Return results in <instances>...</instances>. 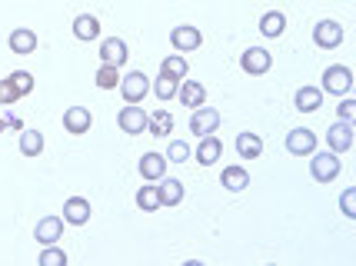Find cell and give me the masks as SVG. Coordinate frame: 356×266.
Returning a JSON list of instances; mask_svg holds the SVG:
<instances>
[{
	"label": "cell",
	"instance_id": "cell-1",
	"mask_svg": "<svg viewBox=\"0 0 356 266\" xmlns=\"http://www.w3.org/2000/svg\"><path fill=\"white\" fill-rule=\"evenodd\" d=\"M340 170H343V163L333 150H323V153L313 150L310 153V173H313L316 183H333V180L340 176Z\"/></svg>",
	"mask_w": 356,
	"mask_h": 266
},
{
	"label": "cell",
	"instance_id": "cell-2",
	"mask_svg": "<svg viewBox=\"0 0 356 266\" xmlns=\"http://www.w3.org/2000/svg\"><path fill=\"white\" fill-rule=\"evenodd\" d=\"M323 90H326V94L346 97L350 90H353V70H350V67H343V63H337V67H326V70H323Z\"/></svg>",
	"mask_w": 356,
	"mask_h": 266
},
{
	"label": "cell",
	"instance_id": "cell-3",
	"mask_svg": "<svg viewBox=\"0 0 356 266\" xmlns=\"http://www.w3.org/2000/svg\"><path fill=\"white\" fill-rule=\"evenodd\" d=\"M147 90H150V80H147L143 70H134V74L120 77V94H124L127 103H140L147 97Z\"/></svg>",
	"mask_w": 356,
	"mask_h": 266
},
{
	"label": "cell",
	"instance_id": "cell-4",
	"mask_svg": "<svg viewBox=\"0 0 356 266\" xmlns=\"http://www.w3.org/2000/svg\"><path fill=\"white\" fill-rule=\"evenodd\" d=\"M220 126V110L213 107H197L190 113V133H197V137H207V133H217Z\"/></svg>",
	"mask_w": 356,
	"mask_h": 266
},
{
	"label": "cell",
	"instance_id": "cell-5",
	"mask_svg": "<svg viewBox=\"0 0 356 266\" xmlns=\"http://www.w3.org/2000/svg\"><path fill=\"white\" fill-rule=\"evenodd\" d=\"M313 40H316V47L337 50L343 44V27L337 20H320V24L313 27Z\"/></svg>",
	"mask_w": 356,
	"mask_h": 266
},
{
	"label": "cell",
	"instance_id": "cell-6",
	"mask_svg": "<svg viewBox=\"0 0 356 266\" xmlns=\"http://www.w3.org/2000/svg\"><path fill=\"white\" fill-rule=\"evenodd\" d=\"M286 150H290L293 157H310L313 150H316V133L307 130V126L290 130V133H286Z\"/></svg>",
	"mask_w": 356,
	"mask_h": 266
},
{
	"label": "cell",
	"instance_id": "cell-7",
	"mask_svg": "<svg viewBox=\"0 0 356 266\" xmlns=\"http://www.w3.org/2000/svg\"><path fill=\"white\" fill-rule=\"evenodd\" d=\"M326 147H330L333 153H346V150L353 147V124H350V120H340V124L330 126V133H326Z\"/></svg>",
	"mask_w": 356,
	"mask_h": 266
},
{
	"label": "cell",
	"instance_id": "cell-8",
	"mask_svg": "<svg viewBox=\"0 0 356 266\" xmlns=\"http://www.w3.org/2000/svg\"><path fill=\"white\" fill-rule=\"evenodd\" d=\"M240 67H243L247 74H253V77H260V74H266V70L273 67V57H270L264 47H250V50H243Z\"/></svg>",
	"mask_w": 356,
	"mask_h": 266
},
{
	"label": "cell",
	"instance_id": "cell-9",
	"mask_svg": "<svg viewBox=\"0 0 356 266\" xmlns=\"http://www.w3.org/2000/svg\"><path fill=\"white\" fill-rule=\"evenodd\" d=\"M147 113H143V107H137V103H130V107H124L120 113H117V124H120V130L124 133H143L147 130Z\"/></svg>",
	"mask_w": 356,
	"mask_h": 266
},
{
	"label": "cell",
	"instance_id": "cell-10",
	"mask_svg": "<svg viewBox=\"0 0 356 266\" xmlns=\"http://www.w3.org/2000/svg\"><path fill=\"white\" fill-rule=\"evenodd\" d=\"M90 124H93V117L87 107H67L63 110V130H67V133L80 137V133L90 130Z\"/></svg>",
	"mask_w": 356,
	"mask_h": 266
},
{
	"label": "cell",
	"instance_id": "cell-11",
	"mask_svg": "<svg viewBox=\"0 0 356 266\" xmlns=\"http://www.w3.org/2000/svg\"><path fill=\"white\" fill-rule=\"evenodd\" d=\"M63 233V219L60 217H44L37 223V230H33V240L40 243V247H54Z\"/></svg>",
	"mask_w": 356,
	"mask_h": 266
},
{
	"label": "cell",
	"instance_id": "cell-12",
	"mask_svg": "<svg viewBox=\"0 0 356 266\" xmlns=\"http://www.w3.org/2000/svg\"><path fill=\"white\" fill-rule=\"evenodd\" d=\"M170 44L177 50H180V53H190V50H197L203 44V33L197 31V27H173V33H170Z\"/></svg>",
	"mask_w": 356,
	"mask_h": 266
},
{
	"label": "cell",
	"instance_id": "cell-13",
	"mask_svg": "<svg viewBox=\"0 0 356 266\" xmlns=\"http://www.w3.org/2000/svg\"><path fill=\"white\" fill-rule=\"evenodd\" d=\"M90 219V200H83V197H70L67 203H63V223H70V226H83Z\"/></svg>",
	"mask_w": 356,
	"mask_h": 266
},
{
	"label": "cell",
	"instance_id": "cell-14",
	"mask_svg": "<svg viewBox=\"0 0 356 266\" xmlns=\"http://www.w3.org/2000/svg\"><path fill=\"white\" fill-rule=\"evenodd\" d=\"M127 44L120 40V37H107L104 44H100V60L104 63H113V67H124L127 63Z\"/></svg>",
	"mask_w": 356,
	"mask_h": 266
},
{
	"label": "cell",
	"instance_id": "cell-15",
	"mask_svg": "<svg viewBox=\"0 0 356 266\" xmlns=\"http://www.w3.org/2000/svg\"><path fill=\"white\" fill-rule=\"evenodd\" d=\"M220 157H223V143H220L213 133H207V137L197 143V160H200L203 167H213Z\"/></svg>",
	"mask_w": 356,
	"mask_h": 266
},
{
	"label": "cell",
	"instance_id": "cell-16",
	"mask_svg": "<svg viewBox=\"0 0 356 266\" xmlns=\"http://www.w3.org/2000/svg\"><path fill=\"white\" fill-rule=\"evenodd\" d=\"M74 37L83 40V44L97 40V37H100V20H97L93 14H80L77 20H74Z\"/></svg>",
	"mask_w": 356,
	"mask_h": 266
},
{
	"label": "cell",
	"instance_id": "cell-17",
	"mask_svg": "<svg viewBox=\"0 0 356 266\" xmlns=\"http://www.w3.org/2000/svg\"><path fill=\"white\" fill-rule=\"evenodd\" d=\"M180 100H184V107H190V110L203 107V103H207V87H203L200 80H184Z\"/></svg>",
	"mask_w": 356,
	"mask_h": 266
},
{
	"label": "cell",
	"instance_id": "cell-18",
	"mask_svg": "<svg viewBox=\"0 0 356 266\" xmlns=\"http://www.w3.org/2000/svg\"><path fill=\"white\" fill-rule=\"evenodd\" d=\"M293 103L300 113H313V110H320V103H323V90H316V87H300L293 97Z\"/></svg>",
	"mask_w": 356,
	"mask_h": 266
},
{
	"label": "cell",
	"instance_id": "cell-19",
	"mask_svg": "<svg viewBox=\"0 0 356 266\" xmlns=\"http://www.w3.org/2000/svg\"><path fill=\"white\" fill-rule=\"evenodd\" d=\"M10 50L20 53V57H24V53H33V50H37V33H33L31 27H17V31L10 33Z\"/></svg>",
	"mask_w": 356,
	"mask_h": 266
},
{
	"label": "cell",
	"instance_id": "cell-20",
	"mask_svg": "<svg viewBox=\"0 0 356 266\" xmlns=\"http://www.w3.org/2000/svg\"><path fill=\"white\" fill-rule=\"evenodd\" d=\"M220 183L230 190V193H240V190L250 187V173L243 167H223V176H220Z\"/></svg>",
	"mask_w": 356,
	"mask_h": 266
},
{
	"label": "cell",
	"instance_id": "cell-21",
	"mask_svg": "<svg viewBox=\"0 0 356 266\" xmlns=\"http://www.w3.org/2000/svg\"><path fill=\"white\" fill-rule=\"evenodd\" d=\"M163 173H167V157L147 153V157L140 160V176H143V180H160Z\"/></svg>",
	"mask_w": 356,
	"mask_h": 266
},
{
	"label": "cell",
	"instance_id": "cell-22",
	"mask_svg": "<svg viewBox=\"0 0 356 266\" xmlns=\"http://www.w3.org/2000/svg\"><path fill=\"white\" fill-rule=\"evenodd\" d=\"M236 153L243 160H257L264 153V140H260L257 133H240V137H236Z\"/></svg>",
	"mask_w": 356,
	"mask_h": 266
},
{
	"label": "cell",
	"instance_id": "cell-23",
	"mask_svg": "<svg viewBox=\"0 0 356 266\" xmlns=\"http://www.w3.org/2000/svg\"><path fill=\"white\" fill-rule=\"evenodd\" d=\"M160 206H177L180 200H184V183L180 180H163L160 176Z\"/></svg>",
	"mask_w": 356,
	"mask_h": 266
},
{
	"label": "cell",
	"instance_id": "cell-24",
	"mask_svg": "<svg viewBox=\"0 0 356 266\" xmlns=\"http://www.w3.org/2000/svg\"><path fill=\"white\" fill-rule=\"evenodd\" d=\"M286 31V17L280 14V10H270V14H264V20H260V33L264 37H280V33Z\"/></svg>",
	"mask_w": 356,
	"mask_h": 266
},
{
	"label": "cell",
	"instance_id": "cell-25",
	"mask_svg": "<svg viewBox=\"0 0 356 266\" xmlns=\"http://www.w3.org/2000/svg\"><path fill=\"white\" fill-rule=\"evenodd\" d=\"M97 87H100V90H117V87H120V67L100 63V70H97Z\"/></svg>",
	"mask_w": 356,
	"mask_h": 266
},
{
	"label": "cell",
	"instance_id": "cell-26",
	"mask_svg": "<svg viewBox=\"0 0 356 266\" xmlns=\"http://www.w3.org/2000/svg\"><path fill=\"white\" fill-rule=\"evenodd\" d=\"M44 150V133L40 130H24L20 133V153L24 157H37Z\"/></svg>",
	"mask_w": 356,
	"mask_h": 266
},
{
	"label": "cell",
	"instance_id": "cell-27",
	"mask_svg": "<svg viewBox=\"0 0 356 266\" xmlns=\"http://www.w3.org/2000/svg\"><path fill=\"white\" fill-rule=\"evenodd\" d=\"M147 130H150L154 137H167V133L173 130V117L167 113V110H156L154 117L147 120Z\"/></svg>",
	"mask_w": 356,
	"mask_h": 266
},
{
	"label": "cell",
	"instance_id": "cell-28",
	"mask_svg": "<svg viewBox=\"0 0 356 266\" xmlns=\"http://www.w3.org/2000/svg\"><path fill=\"white\" fill-rule=\"evenodd\" d=\"M160 74H163V77H173V80H184L186 77V60L180 53H170L167 60L160 63Z\"/></svg>",
	"mask_w": 356,
	"mask_h": 266
},
{
	"label": "cell",
	"instance_id": "cell-29",
	"mask_svg": "<svg viewBox=\"0 0 356 266\" xmlns=\"http://www.w3.org/2000/svg\"><path fill=\"white\" fill-rule=\"evenodd\" d=\"M137 206L143 213H154L156 206H160V190L156 187H140L137 190Z\"/></svg>",
	"mask_w": 356,
	"mask_h": 266
},
{
	"label": "cell",
	"instance_id": "cell-30",
	"mask_svg": "<svg viewBox=\"0 0 356 266\" xmlns=\"http://www.w3.org/2000/svg\"><path fill=\"white\" fill-rule=\"evenodd\" d=\"M177 87H180V80L163 77V74H160V77H156V83H154V94L167 103V100H173V97H177Z\"/></svg>",
	"mask_w": 356,
	"mask_h": 266
},
{
	"label": "cell",
	"instance_id": "cell-31",
	"mask_svg": "<svg viewBox=\"0 0 356 266\" xmlns=\"http://www.w3.org/2000/svg\"><path fill=\"white\" fill-rule=\"evenodd\" d=\"M167 160H170V163H186V160H190V143H184V140H170Z\"/></svg>",
	"mask_w": 356,
	"mask_h": 266
},
{
	"label": "cell",
	"instance_id": "cell-32",
	"mask_svg": "<svg viewBox=\"0 0 356 266\" xmlns=\"http://www.w3.org/2000/svg\"><path fill=\"white\" fill-rule=\"evenodd\" d=\"M10 83L17 87V94H20V97H27L33 90V77L27 74V70H17V74H10Z\"/></svg>",
	"mask_w": 356,
	"mask_h": 266
},
{
	"label": "cell",
	"instance_id": "cell-33",
	"mask_svg": "<svg viewBox=\"0 0 356 266\" xmlns=\"http://www.w3.org/2000/svg\"><path fill=\"white\" fill-rule=\"evenodd\" d=\"M37 263H40V266H67V253L47 247V250L40 253V260H37Z\"/></svg>",
	"mask_w": 356,
	"mask_h": 266
},
{
	"label": "cell",
	"instance_id": "cell-34",
	"mask_svg": "<svg viewBox=\"0 0 356 266\" xmlns=\"http://www.w3.org/2000/svg\"><path fill=\"white\" fill-rule=\"evenodd\" d=\"M20 100V94H17V87L10 83V77L0 80V107H10V103H17Z\"/></svg>",
	"mask_w": 356,
	"mask_h": 266
},
{
	"label": "cell",
	"instance_id": "cell-35",
	"mask_svg": "<svg viewBox=\"0 0 356 266\" xmlns=\"http://www.w3.org/2000/svg\"><path fill=\"white\" fill-rule=\"evenodd\" d=\"M340 210H343V217L346 219H356V190L353 187L340 197Z\"/></svg>",
	"mask_w": 356,
	"mask_h": 266
},
{
	"label": "cell",
	"instance_id": "cell-36",
	"mask_svg": "<svg viewBox=\"0 0 356 266\" xmlns=\"http://www.w3.org/2000/svg\"><path fill=\"white\" fill-rule=\"evenodd\" d=\"M337 110H340V120H350V124L356 120V100H350V97H346Z\"/></svg>",
	"mask_w": 356,
	"mask_h": 266
},
{
	"label": "cell",
	"instance_id": "cell-37",
	"mask_svg": "<svg viewBox=\"0 0 356 266\" xmlns=\"http://www.w3.org/2000/svg\"><path fill=\"white\" fill-rule=\"evenodd\" d=\"M3 126H7V124H3V120H0V130H3Z\"/></svg>",
	"mask_w": 356,
	"mask_h": 266
}]
</instances>
